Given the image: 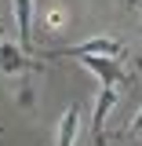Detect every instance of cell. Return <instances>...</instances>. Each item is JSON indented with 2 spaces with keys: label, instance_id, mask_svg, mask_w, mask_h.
I'll use <instances>...</instances> for the list:
<instances>
[{
  "label": "cell",
  "instance_id": "1",
  "mask_svg": "<svg viewBox=\"0 0 142 146\" xmlns=\"http://www.w3.org/2000/svg\"><path fill=\"white\" fill-rule=\"evenodd\" d=\"M124 51V44L117 40V36H91L84 44H69V48H48V58H73V55H117L120 58Z\"/></svg>",
  "mask_w": 142,
  "mask_h": 146
},
{
  "label": "cell",
  "instance_id": "2",
  "mask_svg": "<svg viewBox=\"0 0 142 146\" xmlns=\"http://www.w3.org/2000/svg\"><path fill=\"white\" fill-rule=\"evenodd\" d=\"M80 66H88L102 84L109 88H117V84H124V66L117 62V55H73Z\"/></svg>",
  "mask_w": 142,
  "mask_h": 146
},
{
  "label": "cell",
  "instance_id": "3",
  "mask_svg": "<svg viewBox=\"0 0 142 146\" xmlns=\"http://www.w3.org/2000/svg\"><path fill=\"white\" fill-rule=\"evenodd\" d=\"M40 62L29 58V51L22 44H11V40H0V73L4 77H15V73H26V70H36Z\"/></svg>",
  "mask_w": 142,
  "mask_h": 146
},
{
  "label": "cell",
  "instance_id": "4",
  "mask_svg": "<svg viewBox=\"0 0 142 146\" xmlns=\"http://www.w3.org/2000/svg\"><path fill=\"white\" fill-rule=\"evenodd\" d=\"M113 102H117V91L109 88V84H102V91H98V102H95V117H91L95 146H106V113L113 110Z\"/></svg>",
  "mask_w": 142,
  "mask_h": 146
},
{
  "label": "cell",
  "instance_id": "5",
  "mask_svg": "<svg viewBox=\"0 0 142 146\" xmlns=\"http://www.w3.org/2000/svg\"><path fill=\"white\" fill-rule=\"evenodd\" d=\"M15 22H18V44L33 51V0H15Z\"/></svg>",
  "mask_w": 142,
  "mask_h": 146
},
{
  "label": "cell",
  "instance_id": "6",
  "mask_svg": "<svg viewBox=\"0 0 142 146\" xmlns=\"http://www.w3.org/2000/svg\"><path fill=\"white\" fill-rule=\"evenodd\" d=\"M77 124H80V106H69L58 121V135H55V146H73L77 139Z\"/></svg>",
  "mask_w": 142,
  "mask_h": 146
},
{
  "label": "cell",
  "instance_id": "7",
  "mask_svg": "<svg viewBox=\"0 0 142 146\" xmlns=\"http://www.w3.org/2000/svg\"><path fill=\"white\" fill-rule=\"evenodd\" d=\"M44 26H48V33H51V29H62V26H66V15H62V11H48V15H44Z\"/></svg>",
  "mask_w": 142,
  "mask_h": 146
},
{
  "label": "cell",
  "instance_id": "8",
  "mask_svg": "<svg viewBox=\"0 0 142 146\" xmlns=\"http://www.w3.org/2000/svg\"><path fill=\"white\" fill-rule=\"evenodd\" d=\"M139 77H142V55H139ZM135 131H142V113L131 121V135H135Z\"/></svg>",
  "mask_w": 142,
  "mask_h": 146
},
{
  "label": "cell",
  "instance_id": "9",
  "mask_svg": "<svg viewBox=\"0 0 142 146\" xmlns=\"http://www.w3.org/2000/svg\"><path fill=\"white\" fill-rule=\"evenodd\" d=\"M131 7H139V11H142V0H135V4H131Z\"/></svg>",
  "mask_w": 142,
  "mask_h": 146
},
{
  "label": "cell",
  "instance_id": "10",
  "mask_svg": "<svg viewBox=\"0 0 142 146\" xmlns=\"http://www.w3.org/2000/svg\"><path fill=\"white\" fill-rule=\"evenodd\" d=\"M0 36H4V26H0Z\"/></svg>",
  "mask_w": 142,
  "mask_h": 146
}]
</instances>
